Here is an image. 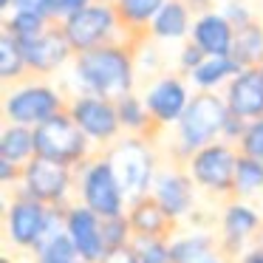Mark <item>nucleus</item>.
I'll list each match as a JSON object with an SVG mask.
<instances>
[{
    "label": "nucleus",
    "instance_id": "nucleus-1",
    "mask_svg": "<svg viewBox=\"0 0 263 263\" xmlns=\"http://www.w3.org/2000/svg\"><path fill=\"white\" fill-rule=\"evenodd\" d=\"M74 85L77 93H88V97H102V99H116L133 93V80H136V68H133V54L127 48L108 43L93 51L77 54L74 60Z\"/></svg>",
    "mask_w": 263,
    "mask_h": 263
},
{
    "label": "nucleus",
    "instance_id": "nucleus-2",
    "mask_svg": "<svg viewBox=\"0 0 263 263\" xmlns=\"http://www.w3.org/2000/svg\"><path fill=\"white\" fill-rule=\"evenodd\" d=\"M227 116H229V108L223 102V97H218V93H195L176 125V156L181 161H187L193 153L218 142L223 133Z\"/></svg>",
    "mask_w": 263,
    "mask_h": 263
},
{
    "label": "nucleus",
    "instance_id": "nucleus-3",
    "mask_svg": "<svg viewBox=\"0 0 263 263\" xmlns=\"http://www.w3.org/2000/svg\"><path fill=\"white\" fill-rule=\"evenodd\" d=\"M74 176H77V184H74L77 201L85 204L88 210H93L99 218H114L127 212L125 190H122L119 176H116L114 164L108 161L105 153L91 156L85 164L77 167Z\"/></svg>",
    "mask_w": 263,
    "mask_h": 263
},
{
    "label": "nucleus",
    "instance_id": "nucleus-4",
    "mask_svg": "<svg viewBox=\"0 0 263 263\" xmlns=\"http://www.w3.org/2000/svg\"><path fill=\"white\" fill-rule=\"evenodd\" d=\"M108 161L114 164L116 176H119V184L125 190L127 206L133 201L150 195L153 190V181L159 176V167H156V153L142 136H125L119 142H114L108 147Z\"/></svg>",
    "mask_w": 263,
    "mask_h": 263
},
{
    "label": "nucleus",
    "instance_id": "nucleus-5",
    "mask_svg": "<svg viewBox=\"0 0 263 263\" xmlns=\"http://www.w3.org/2000/svg\"><path fill=\"white\" fill-rule=\"evenodd\" d=\"M34 144H37V159L71 167V170H77L80 164H85L91 159V142L68 116V110H63L54 119L34 127Z\"/></svg>",
    "mask_w": 263,
    "mask_h": 263
},
{
    "label": "nucleus",
    "instance_id": "nucleus-6",
    "mask_svg": "<svg viewBox=\"0 0 263 263\" xmlns=\"http://www.w3.org/2000/svg\"><path fill=\"white\" fill-rule=\"evenodd\" d=\"M238 156L240 150L235 144H227L218 139V142L206 144L204 150L193 153L184 161V167H187L190 178L195 181L198 190H204L210 195H232Z\"/></svg>",
    "mask_w": 263,
    "mask_h": 263
},
{
    "label": "nucleus",
    "instance_id": "nucleus-7",
    "mask_svg": "<svg viewBox=\"0 0 263 263\" xmlns=\"http://www.w3.org/2000/svg\"><path fill=\"white\" fill-rule=\"evenodd\" d=\"M68 105L63 102L57 88L46 85V82H26V85L14 88L3 99V116L9 125H23V127H40L43 122L54 119L57 114Z\"/></svg>",
    "mask_w": 263,
    "mask_h": 263
},
{
    "label": "nucleus",
    "instance_id": "nucleus-8",
    "mask_svg": "<svg viewBox=\"0 0 263 263\" xmlns=\"http://www.w3.org/2000/svg\"><path fill=\"white\" fill-rule=\"evenodd\" d=\"M74 184L77 176L71 167L54 164V161L46 159H31L20 173V184L14 187V193L29 195V198L40 201L46 206H68Z\"/></svg>",
    "mask_w": 263,
    "mask_h": 263
},
{
    "label": "nucleus",
    "instance_id": "nucleus-9",
    "mask_svg": "<svg viewBox=\"0 0 263 263\" xmlns=\"http://www.w3.org/2000/svg\"><path fill=\"white\" fill-rule=\"evenodd\" d=\"M119 23L122 20L114 3H91V6L68 14L60 23V29H63L68 46L74 48V54H85L99 46H108Z\"/></svg>",
    "mask_w": 263,
    "mask_h": 263
},
{
    "label": "nucleus",
    "instance_id": "nucleus-10",
    "mask_svg": "<svg viewBox=\"0 0 263 263\" xmlns=\"http://www.w3.org/2000/svg\"><path fill=\"white\" fill-rule=\"evenodd\" d=\"M68 116L77 122L82 133L88 136L91 144H114L119 142V114H116V102L102 97H88V93H77L68 102Z\"/></svg>",
    "mask_w": 263,
    "mask_h": 263
},
{
    "label": "nucleus",
    "instance_id": "nucleus-11",
    "mask_svg": "<svg viewBox=\"0 0 263 263\" xmlns=\"http://www.w3.org/2000/svg\"><path fill=\"white\" fill-rule=\"evenodd\" d=\"M46 218H48L46 204L14 193V198L6 204V218H3L9 246H14L20 252H34L43 240V232H46Z\"/></svg>",
    "mask_w": 263,
    "mask_h": 263
},
{
    "label": "nucleus",
    "instance_id": "nucleus-12",
    "mask_svg": "<svg viewBox=\"0 0 263 263\" xmlns=\"http://www.w3.org/2000/svg\"><path fill=\"white\" fill-rule=\"evenodd\" d=\"M263 227V218L249 201L232 198L221 212V235H218V252L229 260H238L246 249L255 246V235Z\"/></svg>",
    "mask_w": 263,
    "mask_h": 263
},
{
    "label": "nucleus",
    "instance_id": "nucleus-13",
    "mask_svg": "<svg viewBox=\"0 0 263 263\" xmlns=\"http://www.w3.org/2000/svg\"><path fill=\"white\" fill-rule=\"evenodd\" d=\"M65 235L77 246L80 260L102 263V257L108 255V246H105L102 238V218L80 201L65 206Z\"/></svg>",
    "mask_w": 263,
    "mask_h": 263
},
{
    "label": "nucleus",
    "instance_id": "nucleus-14",
    "mask_svg": "<svg viewBox=\"0 0 263 263\" xmlns=\"http://www.w3.org/2000/svg\"><path fill=\"white\" fill-rule=\"evenodd\" d=\"M142 99H144V105H147V114L156 125L159 127H170V125L176 127L193 97H190V91H187V82H184L181 77L170 74V77H159V80L150 82Z\"/></svg>",
    "mask_w": 263,
    "mask_h": 263
},
{
    "label": "nucleus",
    "instance_id": "nucleus-15",
    "mask_svg": "<svg viewBox=\"0 0 263 263\" xmlns=\"http://www.w3.org/2000/svg\"><path fill=\"white\" fill-rule=\"evenodd\" d=\"M150 195L173 221H181L195 210V181L190 178L187 167H159Z\"/></svg>",
    "mask_w": 263,
    "mask_h": 263
},
{
    "label": "nucleus",
    "instance_id": "nucleus-16",
    "mask_svg": "<svg viewBox=\"0 0 263 263\" xmlns=\"http://www.w3.org/2000/svg\"><path fill=\"white\" fill-rule=\"evenodd\" d=\"M23 46V57H26V68L34 74H51V71L63 68L68 63V57L74 54V48L68 46L63 29L48 26L43 34L31 37V40H20Z\"/></svg>",
    "mask_w": 263,
    "mask_h": 263
},
{
    "label": "nucleus",
    "instance_id": "nucleus-17",
    "mask_svg": "<svg viewBox=\"0 0 263 263\" xmlns=\"http://www.w3.org/2000/svg\"><path fill=\"white\" fill-rule=\"evenodd\" d=\"M229 114L240 116L243 122H255L263 116V68H240L238 77L223 91Z\"/></svg>",
    "mask_w": 263,
    "mask_h": 263
},
{
    "label": "nucleus",
    "instance_id": "nucleus-18",
    "mask_svg": "<svg viewBox=\"0 0 263 263\" xmlns=\"http://www.w3.org/2000/svg\"><path fill=\"white\" fill-rule=\"evenodd\" d=\"M190 43H195L206 57H232L235 26L223 17V12H204L190 29Z\"/></svg>",
    "mask_w": 263,
    "mask_h": 263
},
{
    "label": "nucleus",
    "instance_id": "nucleus-19",
    "mask_svg": "<svg viewBox=\"0 0 263 263\" xmlns=\"http://www.w3.org/2000/svg\"><path fill=\"white\" fill-rule=\"evenodd\" d=\"M127 221L136 238H173V229H176V221L161 210L153 195L133 201L127 206Z\"/></svg>",
    "mask_w": 263,
    "mask_h": 263
},
{
    "label": "nucleus",
    "instance_id": "nucleus-20",
    "mask_svg": "<svg viewBox=\"0 0 263 263\" xmlns=\"http://www.w3.org/2000/svg\"><path fill=\"white\" fill-rule=\"evenodd\" d=\"M190 3L184 0H167L161 12L156 14V20L150 23V34L156 40H181L190 34L193 29V20H190Z\"/></svg>",
    "mask_w": 263,
    "mask_h": 263
},
{
    "label": "nucleus",
    "instance_id": "nucleus-21",
    "mask_svg": "<svg viewBox=\"0 0 263 263\" xmlns=\"http://www.w3.org/2000/svg\"><path fill=\"white\" fill-rule=\"evenodd\" d=\"M173 263H210L218 252V240L206 232H187L170 238Z\"/></svg>",
    "mask_w": 263,
    "mask_h": 263
},
{
    "label": "nucleus",
    "instance_id": "nucleus-22",
    "mask_svg": "<svg viewBox=\"0 0 263 263\" xmlns=\"http://www.w3.org/2000/svg\"><path fill=\"white\" fill-rule=\"evenodd\" d=\"M240 65L232 57H206L198 68L190 74V82L198 88V93H215L218 88H227L232 77H238Z\"/></svg>",
    "mask_w": 263,
    "mask_h": 263
},
{
    "label": "nucleus",
    "instance_id": "nucleus-23",
    "mask_svg": "<svg viewBox=\"0 0 263 263\" xmlns=\"http://www.w3.org/2000/svg\"><path fill=\"white\" fill-rule=\"evenodd\" d=\"M0 159L14 161L17 167H26L31 159H37L34 127H23V125L3 127V133H0Z\"/></svg>",
    "mask_w": 263,
    "mask_h": 263
},
{
    "label": "nucleus",
    "instance_id": "nucleus-24",
    "mask_svg": "<svg viewBox=\"0 0 263 263\" xmlns=\"http://www.w3.org/2000/svg\"><path fill=\"white\" fill-rule=\"evenodd\" d=\"M232 60L240 68H260L263 65V29L257 23H249L235 31Z\"/></svg>",
    "mask_w": 263,
    "mask_h": 263
},
{
    "label": "nucleus",
    "instance_id": "nucleus-25",
    "mask_svg": "<svg viewBox=\"0 0 263 263\" xmlns=\"http://www.w3.org/2000/svg\"><path fill=\"white\" fill-rule=\"evenodd\" d=\"M263 193V161L252 156H238L235 167V184H232V198L238 201H252Z\"/></svg>",
    "mask_w": 263,
    "mask_h": 263
},
{
    "label": "nucleus",
    "instance_id": "nucleus-26",
    "mask_svg": "<svg viewBox=\"0 0 263 263\" xmlns=\"http://www.w3.org/2000/svg\"><path fill=\"white\" fill-rule=\"evenodd\" d=\"M116 114H119V125L127 136H142L147 130V125L153 122L144 99H139L136 93H127V97L116 99Z\"/></svg>",
    "mask_w": 263,
    "mask_h": 263
},
{
    "label": "nucleus",
    "instance_id": "nucleus-27",
    "mask_svg": "<svg viewBox=\"0 0 263 263\" xmlns=\"http://www.w3.org/2000/svg\"><path fill=\"white\" fill-rule=\"evenodd\" d=\"M48 26H51V20H48L46 14L29 12V9H14V12L6 17V26H3V31L14 34L17 40H31V37L43 34Z\"/></svg>",
    "mask_w": 263,
    "mask_h": 263
},
{
    "label": "nucleus",
    "instance_id": "nucleus-28",
    "mask_svg": "<svg viewBox=\"0 0 263 263\" xmlns=\"http://www.w3.org/2000/svg\"><path fill=\"white\" fill-rule=\"evenodd\" d=\"M167 0H116V14L125 26H150Z\"/></svg>",
    "mask_w": 263,
    "mask_h": 263
},
{
    "label": "nucleus",
    "instance_id": "nucleus-29",
    "mask_svg": "<svg viewBox=\"0 0 263 263\" xmlns=\"http://www.w3.org/2000/svg\"><path fill=\"white\" fill-rule=\"evenodd\" d=\"M23 71H29L26 68V57H23V46H20V40L14 34L3 31L0 34V77L6 82H12V80H20Z\"/></svg>",
    "mask_w": 263,
    "mask_h": 263
},
{
    "label": "nucleus",
    "instance_id": "nucleus-30",
    "mask_svg": "<svg viewBox=\"0 0 263 263\" xmlns=\"http://www.w3.org/2000/svg\"><path fill=\"white\" fill-rule=\"evenodd\" d=\"M31 257H34V263H71V260H80L77 246L71 243V238L65 232L57 235V238L43 240V243L31 252Z\"/></svg>",
    "mask_w": 263,
    "mask_h": 263
},
{
    "label": "nucleus",
    "instance_id": "nucleus-31",
    "mask_svg": "<svg viewBox=\"0 0 263 263\" xmlns=\"http://www.w3.org/2000/svg\"><path fill=\"white\" fill-rule=\"evenodd\" d=\"M102 238H105L108 252L133 243L136 235H133V227H130V221H127V212L125 215H114V218H102Z\"/></svg>",
    "mask_w": 263,
    "mask_h": 263
},
{
    "label": "nucleus",
    "instance_id": "nucleus-32",
    "mask_svg": "<svg viewBox=\"0 0 263 263\" xmlns=\"http://www.w3.org/2000/svg\"><path fill=\"white\" fill-rule=\"evenodd\" d=\"M139 263H173L170 238H133Z\"/></svg>",
    "mask_w": 263,
    "mask_h": 263
},
{
    "label": "nucleus",
    "instance_id": "nucleus-33",
    "mask_svg": "<svg viewBox=\"0 0 263 263\" xmlns=\"http://www.w3.org/2000/svg\"><path fill=\"white\" fill-rule=\"evenodd\" d=\"M238 150L243 156H252V159H260L263 161V116L255 122H249V127H246L243 139H240Z\"/></svg>",
    "mask_w": 263,
    "mask_h": 263
},
{
    "label": "nucleus",
    "instance_id": "nucleus-34",
    "mask_svg": "<svg viewBox=\"0 0 263 263\" xmlns=\"http://www.w3.org/2000/svg\"><path fill=\"white\" fill-rule=\"evenodd\" d=\"M246 127H249V122H243L240 116L229 114V116H227V122H223L221 142H227V144H235V147H238V144H240V139H243V133H246Z\"/></svg>",
    "mask_w": 263,
    "mask_h": 263
},
{
    "label": "nucleus",
    "instance_id": "nucleus-35",
    "mask_svg": "<svg viewBox=\"0 0 263 263\" xmlns=\"http://www.w3.org/2000/svg\"><path fill=\"white\" fill-rule=\"evenodd\" d=\"M57 3L60 0H14L12 9H29V12H40L48 20H57Z\"/></svg>",
    "mask_w": 263,
    "mask_h": 263
},
{
    "label": "nucleus",
    "instance_id": "nucleus-36",
    "mask_svg": "<svg viewBox=\"0 0 263 263\" xmlns=\"http://www.w3.org/2000/svg\"><path fill=\"white\" fill-rule=\"evenodd\" d=\"M204 60H206V54L201 51L195 43H187V46L181 48V54H178V65H181V71H187V74H193Z\"/></svg>",
    "mask_w": 263,
    "mask_h": 263
},
{
    "label": "nucleus",
    "instance_id": "nucleus-37",
    "mask_svg": "<svg viewBox=\"0 0 263 263\" xmlns=\"http://www.w3.org/2000/svg\"><path fill=\"white\" fill-rule=\"evenodd\" d=\"M223 17H227L229 23L235 26V31H238V29H243V26H249V23H252V14H249V9H246L243 3H238V0H232V3H227V6H223Z\"/></svg>",
    "mask_w": 263,
    "mask_h": 263
},
{
    "label": "nucleus",
    "instance_id": "nucleus-38",
    "mask_svg": "<svg viewBox=\"0 0 263 263\" xmlns=\"http://www.w3.org/2000/svg\"><path fill=\"white\" fill-rule=\"evenodd\" d=\"M20 173H23V167H17L14 161H9V159H0V181L6 184H14L17 187L20 184Z\"/></svg>",
    "mask_w": 263,
    "mask_h": 263
},
{
    "label": "nucleus",
    "instance_id": "nucleus-39",
    "mask_svg": "<svg viewBox=\"0 0 263 263\" xmlns=\"http://www.w3.org/2000/svg\"><path fill=\"white\" fill-rule=\"evenodd\" d=\"M102 263H139V257H136V249H133V243H130V246L108 252V255L102 257Z\"/></svg>",
    "mask_w": 263,
    "mask_h": 263
},
{
    "label": "nucleus",
    "instance_id": "nucleus-40",
    "mask_svg": "<svg viewBox=\"0 0 263 263\" xmlns=\"http://www.w3.org/2000/svg\"><path fill=\"white\" fill-rule=\"evenodd\" d=\"M91 3H97V0H60L57 3V20H65L68 14L80 12V9L91 6Z\"/></svg>",
    "mask_w": 263,
    "mask_h": 263
},
{
    "label": "nucleus",
    "instance_id": "nucleus-41",
    "mask_svg": "<svg viewBox=\"0 0 263 263\" xmlns=\"http://www.w3.org/2000/svg\"><path fill=\"white\" fill-rule=\"evenodd\" d=\"M235 263H263V249L260 246H252V249H246Z\"/></svg>",
    "mask_w": 263,
    "mask_h": 263
},
{
    "label": "nucleus",
    "instance_id": "nucleus-42",
    "mask_svg": "<svg viewBox=\"0 0 263 263\" xmlns=\"http://www.w3.org/2000/svg\"><path fill=\"white\" fill-rule=\"evenodd\" d=\"M255 246H260V249H263V227L257 229V235H255Z\"/></svg>",
    "mask_w": 263,
    "mask_h": 263
},
{
    "label": "nucleus",
    "instance_id": "nucleus-43",
    "mask_svg": "<svg viewBox=\"0 0 263 263\" xmlns=\"http://www.w3.org/2000/svg\"><path fill=\"white\" fill-rule=\"evenodd\" d=\"M210 263H235V260H229V257H223V255H215Z\"/></svg>",
    "mask_w": 263,
    "mask_h": 263
},
{
    "label": "nucleus",
    "instance_id": "nucleus-44",
    "mask_svg": "<svg viewBox=\"0 0 263 263\" xmlns=\"http://www.w3.org/2000/svg\"><path fill=\"white\" fill-rule=\"evenodd\" d=\"M12 3H14V0H0V9L6 12V9H12Z\"/></svg>",
    "mask_w": 263,
    "mask_h": 263
},
{
    "label": "nucleus",
    "instance_id": "nucleus-45",
    "mask_svg": "<svg viewBox=\"0 0 263 263\" xmlns=\"http://www.w3.org/2000/svg\"><path fill=\"white\" fill-rule=\"evenodd\" d=\"M184 3H190V6H201V3H206V0H184Z\"/></svg>",
    "mask_w": 263,
    "mask_h": 263
},
{
    "label": "nucleus",
    "instance_id": "nucleus-46",
    "mask_svg": "<svg viewBox=\"0 0 263 263\" xmlns=\"http://www.w3.org/2000/svg\"><path fill=\"white\" fill-rule=\"evenodd\" d=\"M0 263H12V260H9V257H3V260H0Z\"/></svg>",
    "mask_w": 263,
    "mask_h": 263
},
{
    "label": "nucleus",
    "instance_id": "nucleus-47",
    "mask_svg": "<svg viewBox=\"0 0 263 263\" xmlns=\"http://www.w3.org/2000/svg\"><path fill=\"white\" fill-rule=\"evenodd\" d=\"M71 263H85V260H71Z\"/></svg>",
    "mask_w": 263,
    "mask_h": 263
},
{
    "label": "nucleus",
    "instance_id": "nucleus-48",
    "mask_svg": "<svg viewBox=\"0 0 263 263\" xmlns=\"http://www.w3.org/2000/svg\"><path fill=\"white\" fill-rule=\"evenodd\" d=\"M260 68H263V65H260Z\"/></svg>",
    "mask_w": 263,
    "mask_h": 263
}]
</instances>
